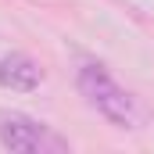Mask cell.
I'll return each mask as SVG.
<instances>
[{
	"label": "cell",
	"instance_id": "cell-1",
	"mask_svg": "<svg viewBox=\"0 0 154 154\" xmlns=\"http://www.w3.org/2000/svg\"><path fill=\"white\" fill-rule=\"evenodd\" d=\"M75 86H79V93H82V100L104 118L108 125H115V129H140V122H143L140 100L100 61H82L79 72H75Z\"/></svg>",
	"mask_w": 154,
	"mask_h": 154
},
{
	"label": "cell",
	"instance_id": "cell-2",
	"mask_svg": "<svg viewBox=\"0 0 154 154\" xmlns=\"http://www.w3.org/2000/svg\"><path fill=\"white\" fill-rule=\"evenodd\" d=\"M0 147L11 154H68L72 143L68 136H61L57 129H50L47 122L29 115H0Z\"/></svg>",
	"mask_w": 154,
	"mask_h": 154
},
{
	"label": "cell",
	"instance_id": "cell-3",
	"mask_svg": "<svg viewBox=\"0 0 154 154\" xmlns=\"http://www.w3.org/2000/svg\"><path fill=\"white\" fill-rule=\"evenodd\" d=\"M47 82V72L36 57H29L25 50H7L0 47V86L14 90V93H32Z\"/></svg>",
	"mask_w": 154,
	"mask_h": 154
}]
</instances>
